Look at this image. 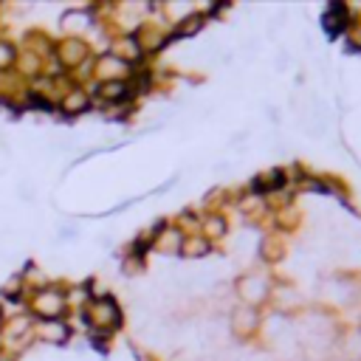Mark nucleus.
<instances>
[{
	"instance_id": "obj_1",
	"label": "nucleus",
	"mask_w": 361,
	"mask_h": 361,
	"mask_svg": "<svg viewBox=\"0 0 361 361\" xmlns=\"http://www.w3.org/2000/svg\"><path fill=\"white\" fill-rule=\"evenodd\" d=\"M90 319H94L102 330H110V327L118 324L122 313H118V305L113 302V299L105 296V299H96V302H94V308H90Z\"/></svg>"
},
{
	"instance_id": "obj_2",
	"label": "nucleus",
	"mask_w": 361,
	"mask_h": 361,
	"mask_svg": "<svg viewBox=\"0 0 361 361\" xmlns=\"http://www.w3.org/2000/svg\"><path fill=\"white\" fill-rule=\"evenodd\" d=\"M59 54H63V59H65L68 65H74L76 59H82V56H85V45H82V43H65Z\"/></svg>"
},
{
	"instance_id": "obj_3",
	"label": "nucleus",
	"mask_w": 361,
	"mask_h": 361,
	"mask_svg": "<svg viewBox=\"0 0 361 361\" xmlns=\"http://www.w3.org/2000/svg\"><path fill=\"white\" fill-rule=\"evenodd\" d=\"M43 339L45 342H63L65 339V327L63 324H54V322H45L43 324Z\"/></svg>"
},
{
	"instance_id": "obj_4",
	"label": "nucleus",
	"mask_w": 361,
	"mask_h": 361,
	"mask_svg": "<svg viewBox=\"0 0 361 361\" xmlns=\"http://www.w3.org/2000/svg\"><path fill=\"white\" fill-rule=\"evenodd\" d=\"M48 296H51V293H40V299H37V311L45 313V316H51V313L59 311V299H56V296L48 299Z\"/></svg>"
},
{
	"instance_id": "obj_5",
	"label": "nucleus",
	"mask_w": 361,
	"mask_h": 361,
	"mask_svg": "<svg viewBox=\"0 0 361 361\" xmlns=\"http://www.w3.org/2000/svg\"><path fill=\"white\" fill-rule=\"evenodd\" d=\"M99 90H102L105 99H118V96H122V90H125V85H122V82H107V85H102Z\"/></svg>"
},
{
	"instance_id": "obj_6",
	"label": "nucleus",
	"mask_w": 361,
	"mask_h": 361,
	"mask_svg": "<svg viewBox=\"0 0 361 361\" xmlns=\"http://www.w3.org/2000/svg\"><path fill=\"white\" fill-rule=\"evenodd\" d=\"M85 107H87L85 94H71L68 102H65V110H68V113H76V110H85Z\"/></svg>"
},
{
	"instance_id": "obj_7",
	"label": "nucleus",
	"mask_w": 361,
	"mask_h": 361,
	"mask_svg": "<svg viewBox=\"0 0 361 361\" xmlns=\"http://www.w3.org/2000/svg\"><path fill=\"white\" fill-rule=\"evenodd\" d=\"M285 65H288V51H280V54L274 56V68H277V71H285Z\"/></svg>"
},
{
	"instance_id": "obj_8",
	"label": "nucleus",
	"mask_w": 361,
	"mask_h": 361,
	"mask_svg": "<svg viewBox=\"0 0 361 361\" xmlns=\"http://www.w3.org/2000/svg\"><path fill=\"white\" fill-rule=\"evenodd\" d=\"M187 254H192V257L206 254V243H189V246H187Z\"/></svg>"
},
{
	"instance_id": "obj_9",
	"label": "nucleus",
	"mask_w": 361,
	"mask_h": 361,
	"mask_svg": "<svg viewBox=\"0 0 361 361\" xmlns=\"http://www.w3.org/2000/svg\"><path fill=\"white\" fill-rule=\"evenodd\" d=\"M209 231L212 234H223V220L218 218V220H209Z\"/></svg>"
},
{
	"instance_id": "obj_10",
	"label": "nucleus",
	"mask_w": 361,
	"mask_h": 361,
	"mask_svg": "<svg viewBox=\"0 0 361 361\" xmlns=\"http://www.w3.org/2000/svg\"><path fill=\"white\" fill-rule=\"evenodd\" d=\"M9 56H12V48L9 45H0V63H6Z\"/></svg>"
}]
</instances>
